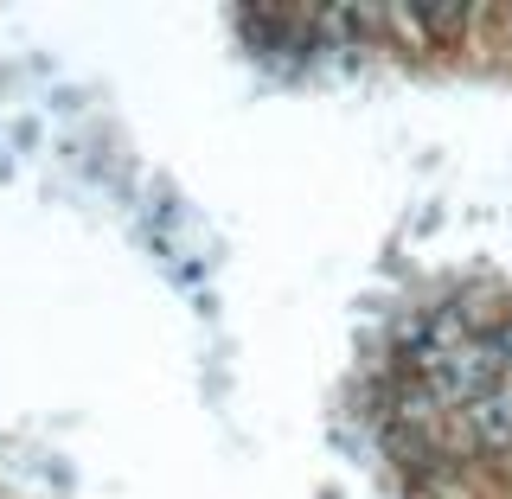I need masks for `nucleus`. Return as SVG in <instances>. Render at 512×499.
Returning a JSON list of instances; mask_svg holds the SVG:
<instances>
[{
	"label": "nucleus",
	"instance_id": "obj_1",
	"mask_svg": "<svg viewBox=\"0 0 512 499\" xmlns=\"http://www.w3.org/2000/svg\"><path fill=\"white\" fill-rule=\"evenodd\" d=\"M404 13H410V26L423 32V39H436V45L468 32V7H404Z\"/></svg>",
	"mask_w": 512,
	"mask_h": 499
}]
</instances>
